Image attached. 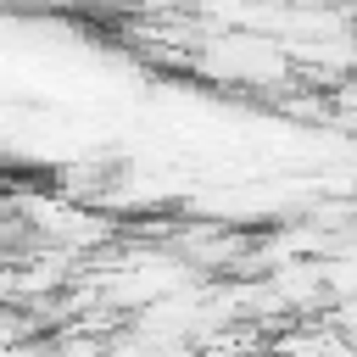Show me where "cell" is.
Returning <instances> with one entry per match:
<instances>
[{
    "label": "cell",
    "instance_id": "1",
    "mask_svg": "<svg viewBox=\"0 0 357 357\" xmlns=\"http://www.w3.org/2000/svg\"><path fill=\"white\" fill-rule=\"evenodd\" d=\"M184 284H190V262L178 251H134V257H123L117 268L100 273V290H106L112 307H151V301H162Z\"/></svg>",
    "mask_w": 357,
    "mask_h": 357
},
{
    "label": "cell",
    "instance_id": "2",
    "mask_svg": "<svg viewBox=\"0 0 357 357\" xmlns=\"http://www.w3.org/2000/svg\"><path fill=\"white\" fill-rule=\"evenodd\" d=\"M279 357H357L346 329H296L279 340Z\"/></svg>",
    "mask_w": 357,
    "mask_h": 357
}]
</instances>
